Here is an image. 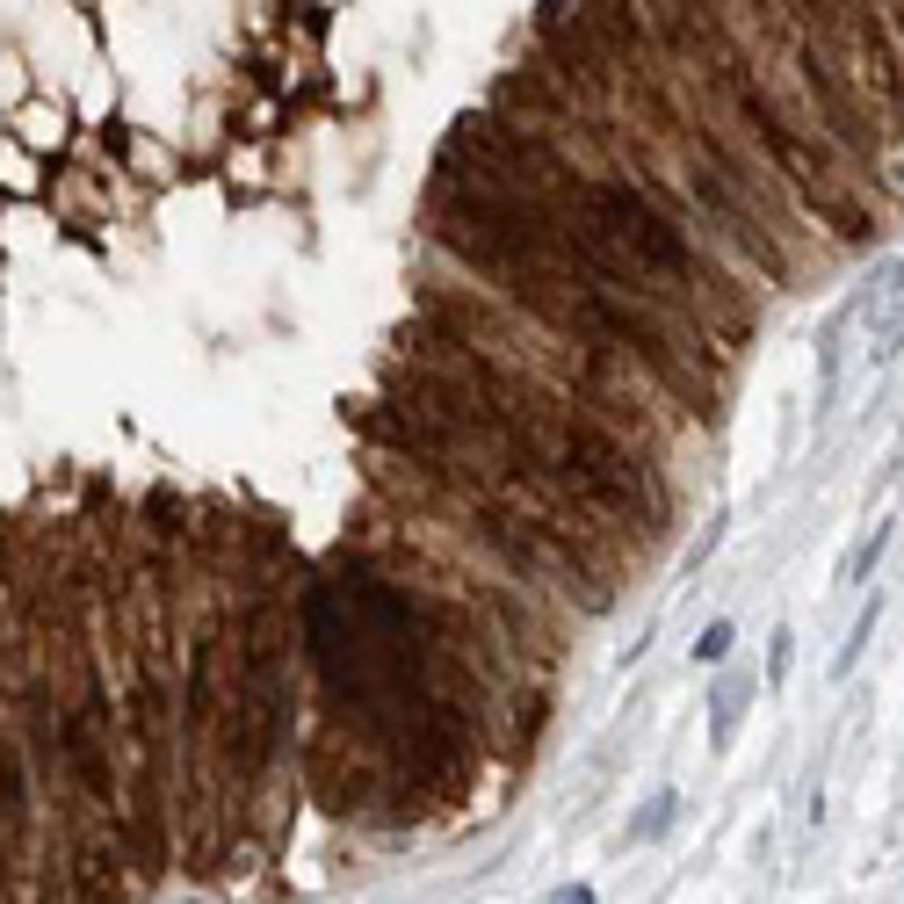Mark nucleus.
I'll use <instances>...</instances> for the list:
<instances>
[{
	"mask_svg": "<svg viewBox=\"0 0 904 904\" xmlns=\"http://www.w3.org/2000/svg\"><path fill=\"white\" fill-rule=\"evenodd\" d=\"M752 702V673H724L716 680V702H710V738L730 746V730H738V710Z\"/></svg>",
	"mask_w": 904,
	"mask_h": 904,
	"instance_id": "1",
	"label": "nucleus"
},
{
	"mask_svg": "<svg viewBox=\"0 0 904 904\" xmlns=\"http://www.w3.org/2000/svg\"><path fill=\"white\" fill-rule=\"evenodd\" d=\"M875 623H883V593H869V609L853 615V629H847V644H839V659H833V673L847 680L853 666H861V651H869V637H875Z\"/></svg>",
	"mask_w": 904,
	"mask_h": 904,
	"instance_id": "2",
	"label": "nucleus"
},
{
	"mask_svg": "<svg viewBox=\"0 0 904 904\" xmlns=\"http://www.w3.org/2000/svg\"><path fill=\"white\" fill-rule=\"evenodd\" d=\"M673 811H680V796H673V789H659V796L644 803V817L629 825V839H666V833H673Z\"/></svg>",
	"mask_w": 904,
	"mask_h": 904,
	"instance_id": "3",
	"label": "nucleus"
},
{
	"mask_svg": "<svg viewBox=\"0 0 904 904\" xmlns=\"http://www.w3.org/2000/svg\"><path fill=\"white\" fill-rule=\"evenodd\" d=\"M890 536H897V528H890V522H875V528H869V543H861V550L847 557V579H869V572H875V557L890 550Z\"/></svg>",
	"mask_w": 904,
	"mask_h": 904,
	"instance_id": "4",
	"label": "nucleus"
},
{
	"mask_svg": "<svg viewBox=\"0 0 904 904\" xmlns=\"http://www.w3.org/2000/svg\"><path fill=\"white\" fill-rule=\"evenodd\" d=\"M789 659H796V629H774V644H767V688L789 680Z\"/></svg>",
	"mask_w": 904,
	"mask_h": 904,
	"instance_id": "5",
	"label": "nucleus"
},
{
	"mask_svg": "<svg viewBox=\"0 0 904 904\" xmlns=\"http://www.w3.org/2000/svg\"><path fill=\"white\" fill-rule=\"evenodd\" d=\"M730 644H738V629H730V623H710V629L695 637V659L716 666V659H730Z\"/></svg>",
	"mask_w": 904,
	"mask_h": 904,
	"instance_id": "6",
	"label": "nucleus"
},
{
	"mask_svg": "<svg viewBox=\"0 0 904 904\" xmlns=\"http://www.w3.org/2000/svg\"><path fill=\"white\" fill-rule=\"evenodd\" d=\"M550 904H601V897H593V890L587 883H565V890H557V897Z\"/></svg>",
	"mask_w": 904,
	"mask_h": 904,
	"instance_id": "7",
	"label": "nucleus"
}]
</instances>
